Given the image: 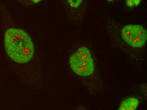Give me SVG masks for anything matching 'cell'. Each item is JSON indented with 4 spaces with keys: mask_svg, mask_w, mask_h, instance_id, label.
<instances>
[{
    "mask_svg": "<svg viewBox=\"0 0 147 110\" xmlns=\"http://www.w3.org/2000/svg\"><path fill=\"white\" fill-rule=\"evenodd\" d=\"M4 45L7 54L17 63H27L34 56V47L32 39L22 29H8L4 35Z\"/></svg>",
    "mask_w": 147,
    "mask_h": 110,
    "instance_id": "1",
    "label": "cell"
},
{
    "mask_svg": "<svg viewBox=\"0 0 147 110\" xmlns=\"http://www.w3.org/2000/svg\"><path fill=\"white\" fill-rule=\"evenodd\" d=\"M119 37L125 44L133 48H140L146 45V29L140 24L120 25L117 27Z\"/></svg>",
    "mask_w": 147,
    "mask_h": 110,
    "instance_id": "2",
    "label": "cell"
},
{
    "mask_svg": "<svg viewBox=\"0 0 147 110\" xmlns=\"http://www.w3.org/2000/svg\"><path fill=\"white\" fill-rule=\"evenodd\" d=\"M69 64L72 71L80 76H88L94 71V63L91 53L87 47L84 46L79 48L71 55Z\"/></svg>",
    "mask_w": 147,
    "mask_h": 110,
    "instance_id": "3",
    "label": "cell"
},
{
    "mask_svg": "<svg viewBox=\"0 0 147 110\" xmlns=\"http://www.w3.org/2000/svg\"><path fill=\"white\" fill-rule=\"evenodd\" d=\"M87 0H63L69 20L77 24L82 20L86 11Z\"/></svg>",
    "mask_w": 147,
    "mask_h": 110,
    "instance_id": "4",
    "label": "cell"
},
{
    "mask_svg": "<svg viewBox=\"0 0 147 110\" xmlns=\"http://www.w3.org/2000/svg\"><path fill=\"white\" fill-rule=\"evenodd\" d=\"M139 101L135 97H131L126 98L120 104L118 110H135L138 108Z\"/></svg>",
    "mask_w": 147,
    "mask_h": 110,
    "instance_id": "5",
    "label": "cell"
},
{
    "mask_svg": "<svg viewBox=\"0 0 147 110\" xmlns=\"http://www.w3.org/2000/svg\"><path fill=\"white\" fill-rule=\"evenodd\" d=\"M19 2L26 7L34 6L38 4L43 0H17Z\"/></svg>",
    "mask_w": 147,
    "mask_h": 110,
    "instance_id": "6",
    "label": "cell"
},
{
    "mask_svg": "<svg viewBox=\"0 0 147 110\" xmlns=\"http://www.w3.org/2000/svg\"><path fill=\"white\" fill-rule=\"evenodd\" d=\"M142 0H125L126 7L129 8H134L138 7Z\"/></svg>",
    "mask_w": 147,
    "mask_h": 110,
    "instance_id": "7",
    "label": "cell"
},
{
    "mask_svg": "<svg viewBox=\"0 0 147 110\" xmlns=\"http://www.w3.org/2000/svg\"><path fill=\"white\" fill-rule=\"evenodd\" d=\"M106 1L109 2H114L115 1H117V0H106Z\"/></svg>",
    "mask_w": 147,
    "mask_h": 110,
    "instance_id": "8",
    "label": "cell"
}]
</instances>
